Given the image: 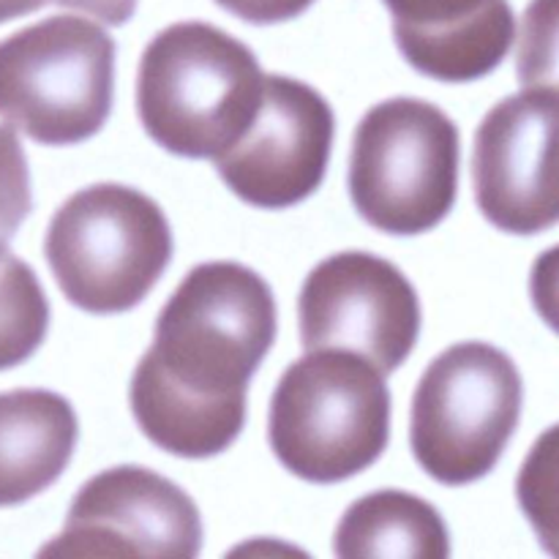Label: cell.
<instances>
[{
	"label": "cell",
	"mask_w": 559,
	"mask_h": 559,
	"mask_svg": "<svg viewBox=\"0 0 559 559\" xmlns=\"http://www.w3.org/2000/svg\"><path fill=\"white\" fill-rule=\"evenodd\" d=\"M49 3L66 5V9L85 11L107 25H123L136 11V0H0V22L16 20V16L33 14Z\"/></svg>",
	"instance_id": "d6986e66"
},
{
	"label": "cell",
	"mask_w": 559,
	"mask_h": 559,
	"mask_svg": "<svg viewBox=\"0 0 559 559\" xmlns=\"http://www.w3.org/2000/svg\"><path fill=\"white\" fill-rule=\"evenodd\" d=\"M530 298L540 320L559 333V246H551L535 260L530 273Z\"/></svg>",
	"instance_id": "ffe728a7"
},
{
	"label": "cell",
	"mask_w": 559,
	"mask_h": 559,
	"mask_svg": "<svg viewBox=\"0 0 559 559\" xmlns=\"http://www.w3.org/2000/svg\"><path fill=\"white\" fill-rule=\"evenodd\" d=\"M115 41L82 14H55L0 41V118L41 145H76L107 123Z\"/></svg>",
	"instance_id": "5b68a950"
},
{
	"label": "cell",
	"mask_w": 559,
	"mask_h": 559,
	"mask_svg": "<svg viewBox=\"0 0 559 559\" xmlns=\"http://www.w3.org/2000/svg\"><path fill=\"white\" fill-rule=\"evenodd\" d=\"M265 74L254 52L207 22H175L145 47L136 112L164 151L218 158L254 123Z\"/></svg>",
	"instance_id": "7a4b0ae2"
},
{
	"label": "cell",
	"mask_w": 559,
	"mask_h": 559,
	"mask_svg": "<svg viewBox=\"0 0 559 559\" xmlns=\"http://www.w3.org/2000/svg\"><path fill=\"white\" fill-rule=\"evenodd\" d=\"M420 304L396 265L366 251L328 257L300 293V338L306 349H349L382 374L415 349Z\"/></svg>",
	"instance_id": "ba28073f"
},
{
	"label": "cell",
	"mask_w": 559,
	"mask_h": 559,
	"mask_svg": "<svg viewBox=\"0 0 559 559\" xmlns=\"http://www.w3.org/2000/svg\"><path fill=\"white\" fill-rule=\"evenodd\" d=\"M333 134V109L314 87L293 76L265 74L254 123L213 164L233 194L254 207L278 211L320 189Z\"/></svg>",
	"instance_id": "8fae6325"
},
{
	"label": "cell",
	"mask_w": 559,
	"mask_h": 559,
	"mask_svg": "<svg viewBox=\"0 0 559 559\" xmlns=\"http://www.w3.org/2000/svg\"><path fill=\"white\" fill-rule=\"evenodd\" d=\"M200 549V511L180 486L145 467H115L82 486L63 533L38 555L194 559Z\"/></svg>",
	"instance_id": "30bf717a"
},
{
	"label": "cell",
	"mask_w": 559,
	"mask_h": 559,
	"mask_svg": "<svg viewBox=\"0 0 559 559\" xmlns=\"http://www.w3.org/2000/svg\"><path fill=\"white\" fill-rule=\"evenodd\" d=\"M276 338V300L260 273L205 262L156 320L153 347L131 377V413L162 451L207 459L246 424V391Z\"/></svg>",
	"instance_id": "6da1fadb"
},
{
	"label": "cell",
	"mask_w": 559,
	"mask_h": 559,
	"mask_svg": "<svg viewBox=\"0 0 559 559\" xmlns=\"http://www.w3.org/2000/svg\"><path fill=\"white\" fill-rule=\"evenodd\" d=\"M44 254L69 304L87 314H120L140 306L167 271L173 233L151 197L98 183L58 207Z\"/></svg>",
	"instance_id": "277c9868"
},
{
	"label": "cell",
	"mask_w": 559,
	"mask_h": 559,
	"mask_svg": "<svg viewBox=\"0 0 559 559\" xmlns=\"http://www.w3.org/2000/svg\"><path fill=\"white\" fill-rule=\"evenodd\" d=\"M31 173L14 126H0V249L31 213Z\"/></svg>",
	"instance_id": "ac0fdd59"
},
{
	"label": "cell",
	"mask_w": 559,
	"mask_h": 559,
	"mask_svg": "<svg viewBox=\"0 0 559 559\" xmlns=\"http://www.w3.org/2000/svg\"><path fill=\"white\" fill-rule=\"evenodd\" d=\"M475 200L486 222L513 235L559 224V93L524 87L475 131Z\"/></svg>",
	"instance_id": "9c48e42d"
},
{
	"label": "cell",
	"mask_w": 559,
	"mask_h": 559,
	"mask_svg": "<svg viewBox=\"0 0 559 559\" xmlns=\"http://www.w3.org/2000/svg\"><path fill=\"white\" fill-rule=\"evenodd\" d=\"M267 437L278 462L309 484L364 473L391 437L385 374L349 349H309L273 391Z\"/></svg>",
	"instance_id": "3957f363"
},
{
	"label": "cell",
	"mask_w": 559,
	"mask_h": 559,
	"mask_svg": "<svg viewBox=\"0 0 559 559\" xmlns=\"http://www.w3.org/2000/svg\"><path fill=\"white\" fill-rule=\"evenodd\" d=\"M516 71L524 87L559 93V0H530L519 31Z\"/></svg>",
	"instance_id": "e0dca14e"
},
{
	"label": "cell",
	"mask_w": 559,
	"mask_h": 559,
	"mask_svg": "<svg viewBox=\"0 0 559 559\" xmlns=\"http://www.w3.org/2000/svg\"><path fill=\"white\" fill-rule=\"evenodd\" d=\"M385 5L407 63L442 82L491 74L516 38L508 0H385Z\"/></svg>",
	"instance_id": "7c38bea8"
},
{
	"label": "cell",
	"mask_w": 559,
	"mask_h": 559,
	"mask_svg": "<svg viewBox=\"0 0 559 559\" xmlns=\"http://www.w3.org/2000/svg\"><path fill=\"white\" fill-rule=\"evenodd\" d=\"M459 191V129L440 107L391 98L364 115L349 153V197L380 233L420 235L451 213Z\"/></svg>",
	"instance_id": "8992f818"
},
{
	"label": "cell",
	"mask_w": 559,
	"mask_h": 559,
	"mask_svg": "<svg viewBox=\"0 0 559 559\" xmlns=\"http://www.w3.org/2000/svg\"><path fill=\"white\" fill-rule=\"evenodd\" d=\"M49 304L31 265L0 249V371L20 366L41 347Z\"/></svg>",
	"instance_id": "9a60e30c"
},
{
	"label": "cell",
	"mask_w": 559,
	"mask_h": 559,
	"mask_svg": "<svg viewBox=\"0 0 559 559\" xmlns=\"http://www.w3.org/2000/svg\"><path fill=\"white\" fill-rule=\"evenodd\" d=\"M76 415L52 391L0 393V508L41 495L69 467Z\"/></svg>",
	"instance_id": "4fadbf2b"
},
{
	"label": "cell",
	"mask_w": 559,
	"mask_h": 559,
	"mask_svg": "<svg viewBox=\"0 0 559 559\" xmlns=\"http://www.w3.org/2000/svg\"><path fill=\"white\" fill-rule=\"evenodd\" d=\"M522 374L502 349L462 342L437 355L413 396L415 462L445 486L495 469L522 418Z\"/></svg>",
	"instance_id": "52a82bcc"
},
{
	"label": "cell",
	"mask_w": 559,
	"mask_h": 559,
	"mask_svg": "<svg viewBox=\"0 0 559 559\" xmlns=\"http://www.w3.org/2000/svg\"><path fill=\"white\" fill-rule=\"evenodd\" d=\"M516 497L540 546L559 557V424L530 448L516 478Z\"/></svg>",
	"instance_id": "2e32d148"
},
{
	"label": "cell",
	"mask_w": 559,
	"mask_h": 559,
	"mask_svg": "<svg viewBox=\"0 0 559 559\" xmlns=\"http://www.w3.org/2000/svg\"><path fill=\"white\" fill-rule=\"evenodd\" d=\"M333 549L342 559H445L451 540L435 506L407 491H374L347 508Z\"/></svg>",
	"instance_id": "5bb4252c"
},
{
	"label": "cell",
	"mask_w": 559,
	"mask_h": 559,
	"mask_svg": "<svg viewBox=\"0 0 559 559\" xmlns=\"http://www.w3.org/2000/svg\"><path fill=\"white\" fill-rule=\"evenodd\" d=\"M229 14L254 25H276L304 14L314 0H216Z\"/></svg>",
	"instance_id": "44dd1931"
}]
</instances>
